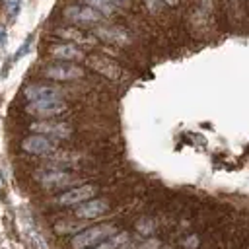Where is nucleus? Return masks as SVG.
Instances as JSON below:
<instances>
[{
  "mask_svg": "<svg viewBox=\"0 0 249 249\" xmlns=\"http://www.w3.org/2000/svg\"><path fill=\"white\" fill-rule=\"evenodd\" d=\"M113 233H115V226H111V224L93 226V228H88V230L76 233L72 237V247L74 249H88V247H93L95 243L103 241L105 237H109Z\"/></svg>",
  "mask_w": 249,
  "mask_h": 249,
  "instance_id": "nucleus-1",
  "label": "nucleus"
},
{
  "mask_svg": "<svg viewBox=\"0 0 249 249\" xmlns=\"http://www.w3.org/2000/svg\"><path fill=\"white\" fill-rule=\"evenodd\" d=\"M25 111L29 115L49 119V117H56V115L64 113L66 111V103L60 101L58 97H54V99H37V101H29Z\"/></svg>",
  "mask_w": 249,
  "mask_h": 249,
  "instance_id": "nucleus-2",
  "label": "nucleus"
},
{
  "mask_svg": "<svg viewBox=\"0 0 249 249\" xmlns=\"http://www.w3.org/2000/svg\"><path fill=\"white\" fill-rule=\"evenodd\" d=\"M43 74L51 80H58V82H64V80H78L84 76V70L76 64H51L43 70Z\"/></svg>",
  "mask_w": 249,
  "mask_h": 249,
  "instance_id": "nucleus-3",
  "label": "nucleus"
},
{
  "mask_svg": "<svg viewBox=\"0 0 249 249\" xmlns=\"http://www.w3.org/2000/svg\"><path fill=\"white\" fill-rule=\"evenodd\" d=\"M88 64H89L93 70H97L99 74H103L105 78H109V80H119V76H121L119 64H117L115 60L103 56V54H89V56H88Z\"/></svg>",
  "mask_w": 249,
  "mask_h": 249,
  "instance_id": "nucleus-4",
  "label": "nucleus"
},
{
  "mask_svg": "<svg viewBox=\"0 0 249 249\" xmlns=\"http://www.w3.org/2000/svg\"><path fill=\"white\" fill-rule=\"evenodd\" d=\"M93 195H95V187H93V185H82V187H74V189L64 191V193L56 198V202H58V204H62V206L80 204V202H84V200L91 198Z\"/></svg>",
  "mask_w": 249,
  "mask_h": 249,
  "instance_id": "nucleus-5",
  "label": "nucleus"
},
{
  "mask_svg": "<svg viewBox=\"0 0 249 249\" xmlns=\"http://www.w3.org/2000/svg\"><path fill=\"white\" fill-rule=\"evenodd\" d=\"M64 16L74 21V23H84V25H91V23H97L101 18L99 14L91 8V6H68L64 10Z\"/></svg>",
  "mask_w": 249,
  "mask_h": 249,
  "instance_id": "nucleus-6",
  "label": "nucleus"
},
{
  "mask_svg": "<svg viewBox=\"0 0 249 249\" xmlns=\"http://www.w3.org/2000/svg\"><path fill=\"white\" fill-rule=\"evenodd\" d=\"M107 208H109V202L105 198H88V200L80 202V206L76 208V216L84 218V220H91V218H97L103 212H107Z\"/></svg>",
  "mask_w": 249,
  "mask_h": 249,
  "instance_id": "nucleus-7",
  "label": "nucleus"
},
{
  "mask_svg": "<svg viewBox=\"0 0 249 249\" xmlns=\"http://www.w3.org/2000/svg\"><path fill=\"white\" fill-rule=\"evenodd\" d=\"M23 95L27 101H37V99H54L60 95V89L54 86L47 84H31L23 89Z\"/></svg>",
  "mask_w": 249,
  "mask_h": 249,
  "instance_id": "nucleus-8",
  "label": "nucleus"
},
{
  "mask_svg": "<svg viewBox=\"0 0 249 249\" xmlns=\"http://www.w3.org/2000/svg\"><path fill=\"white\" fill-rule=\"evenodd\" d=\"M21 148L29 154H35V156H41V154H49L54 146L53 142L45 136V134H33V136H27L23 142H21Z\"/></svg>",
  "mask_w": 249,
  "mask_h": 249,
  "instance_id": "nucleus-9",
  "label": "nucleus"
},
{
  "mask_svg": "<svg viewBox=\"0 0 249 249\" xmlns=\"http://www.w3.org/2000/svg\"><path fill=\"white\" fill-rule=\"evenodd\" d=\"M31 130L41 132V134H51L54 138H66L72 132V128L66 123H35L31 124Z\"/></svg>",
  "mask_w": 249,
  "mask_h": 249,
  "instance_id": "nucleus-10",
  "label": "nucleus"
},
{
  "mask_svg": "<svg viewBox=\"0 0 249 249\" xmlns=\"http://www.w3.org/2000/svg\"><path fill=\"white\" fill-rule=\"evenodd\" d=\"M39 181H41V185L53 189V187H64V185L72 183L74 179H72V175H68L64 171H43V173H39Z\"/></svg>",
  "mask_w": 249,
  "mask_h": 249,
  "instance_id": "nucleus-11",
  "label": "nucleus"
},
{
  "mask_svg": "<svg viewBox=\"0 0 249 249\" xmlns=\"http://www.w3.org/2000/svg\"><path fill=\"white\" fill-rule=\"evenodd\" d=\"M51 54L56 56V58H62V60H80V58H84V53L76 45H70V43L51 47Z\"/></svg>",
  "mask_w": 249,
  "mask_h": 249,
  "instance_id": "nucleus-12",
  "label": "nucleus"
},
{
  "mask_svg": "<svg viewBox=\"0 0 249 249\" xmlns=\"http://www.w3.org/2000/svg\"><path fill=\"white\" fill-rule=\"evenodd\" d=\"M88 2V6H91L93 10H97V12H101V14H113L115 12V4H113V0H86Z\"/></svg>",
  "mask_w": 249,
  "mask_h": 249,
  "instance_id": "nucleus-13",
  "label": "nucleus"
},
{
  "mask_svg": "<svg viewBox=\"0 0 249 249\" xmlns=\"http://www.w3.org/2000/svg\"><path fill=\"white\" fill-rule=\"evenodd\" d=\"M99 35L107 41H113V43H124L128 39L121 29H99Z\"/></svg>",
  "mask_w": 249,
  "mask_h": 249,
  "instance_id": "nucleus-14",
  "label": "nucleus"
},
{
  "mask_svg": "<svg viewBox=\"0 0 249 249\" xmlns=\"http://www.w3.org/2000/svg\"><path fill=\"white\" fill-rule=\"evenodd\" d=\"M60 37H66V39H74V41H80V43H86V41H89V39H86L82 33H78L76 29H58L56 31Z\"/></svg>",
  "mask_w": 249,
  "mask_h": 249,
  "instance_id": "nucleus-15",
  "label": "nucleus"
},
{
  "mask_svg": "<svg viewBox=\"0 0 249 249\" xmlns=\"http://www.w3.org/2000/svg\"><path fill=\"white\" fill-rule=\"evenodd\" d=\"M123 239H124V235H119V237H115V239H111V241H103V243L99 241V243H95L93 249H115Z\"/></svg>",
  "mask_w": 249,
  "mask_h": 249,
  "instance_id": "nucleus-16",
  "label": "nucleus"
},
{
  "mask_svg": "<svg viewBox=\"0 0 249 249\" xmlns=\"http://www.w3.org/2000/svg\"><path fill=\"white\" fill-rule=\"evenodd\" d=\"M54 230H56L58 233H70V231L80 230V224H56Z\"/></svg>",
  "mask_w": 249,
  "mask_h": 249,
  "instance_id": "nucleus-17",
  "label": "nucleus"
},
{
  "mask_svg": "<svg viewBox=\"0 0 249 249\" xmlns=\"http://www.w3.org/2000/svg\"><path fill=\"white\" fill-rule=\"evenodd\" d=\"M6 10H8V14H10V16H16V12L19 10V0H8Z\"/></svg>",
  "mask_w": 249,
  "mask_h": 249,
  "instance_id": "nucleus-18",
  "label": "nucleus"
},
{
  "mask_svg": "<svg viewBox=\"0 0 249 249\" xmlns=\"http://www.w3.org/2000/svg\"><path fill=\"white\" fill-rule=\"evenodd\" d=\"M4 39H6V27H4V25H0V45L4 43Z\"/></svg>",
  "mask_w": 249,
  "mask_h": 249,
  "instance_id": "nucleus-19",
  "label": "nucleus"
}]
</instances>
